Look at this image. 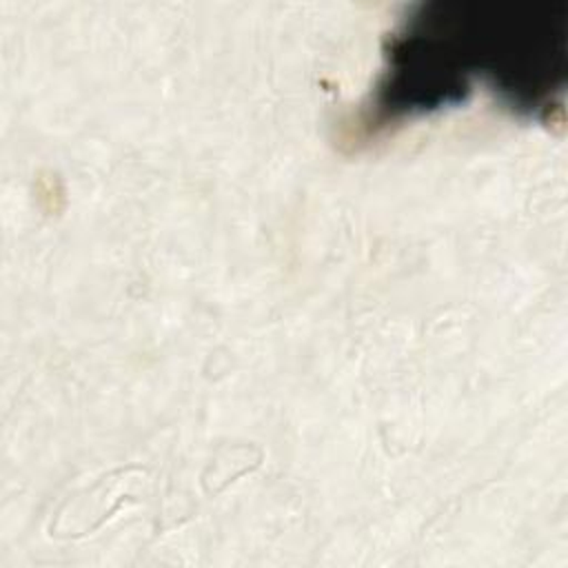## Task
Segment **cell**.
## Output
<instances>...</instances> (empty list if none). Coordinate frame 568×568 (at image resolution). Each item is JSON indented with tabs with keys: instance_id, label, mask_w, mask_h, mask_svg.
Wrapping results in <instances>:
<instances>
[{
	"instance_id": "6da1fadb",
	"label": "cell",
	"mask_w": 568,
	"mask_h": 568,
	"mask_svg": "<svg viewBox=\"0 0 568 568\" xmlns=\"http://www.w3.org/2000/svg\"><path fill=\"white\" fill-rule=\"evenodd\" d=\"M528 4H422L386 47L371 106L375 126L464 102L475 84L513 109L550 106L564 80V27L532 18Z\"/></svg>"
}]
</instances>
